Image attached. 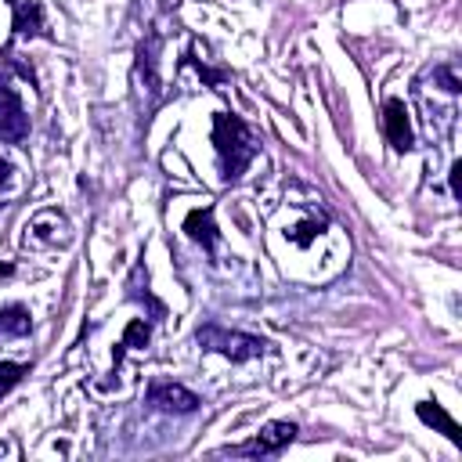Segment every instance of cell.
Instances as JSON below:
<instances>
[{
    "instance_id": "obj_1",
    "label": "cell",
    "mask_w": 462,
    "mask_h": 462,
    "mask_svg": "<svg viewBox=\"0 0 462 462\" xmlns=\"http://www.w3.org/2000/svg\"><path fill=\"white\" fill-rule=\"evenodd\" d=\"M213 145H217V166H220V181H239L250 163L261 152L257 134L231 112H217L213 116Z\"/></svg>"
},
{
    "instance_id": "obj_2",
    "label": "cell",
    "mask_w": 462,
    "mask_h": 462,
    "mask_svg": "<svg viewBox=\"0 0 462 462\" xmlns=\"http://www.w3.org/2000/svg\"><path fill=\"white\" fill-rule=\"evenodd\" d=\"M195 343H199L202 351L224 354L227 361H235V365L261 358L264 347H268L261 336H250V333H227V329H220V325H202V329L195 333Z\"/></svg>"
},
{
    "instance_id": "obj_3",
    "label": "cell",
    "mask_w": 462,
    "mask_h": 462,
    "mask_svg": "<svg viewBox=\"0 0 462 462\" xmlns=\"http://www.w3.org/2000/svg\"><path fill=\"white\" fill-rule=\"evenodd\" d=\"M30 138V116L22 109V98L15 87L0 84V141L22 145Z\"/></svg>"
},
{
    "instance_id": "obj_4",
    "label": "cell",
    "mask_w": 462,
    "mask_h": 462,
    "mask_svg": "<svg viewBox=\"0 0 462 462\" xmlns=\"http://www.w3.org/2000/svg\"><path fill=\"white\" fill-rule=\"evenodd\" d=\"M297 433H300V426L289 422V419L268 422L253 440H246V444H239V448H227V451H231V455H279V451H286V448L297 440Z\"/></svg>"
},
{
    "instance_id": "obj_5",
    "label": "cell",
    "mask_w": 462,
    "mask_h": 462,
    "mask_svg": "<svg viewBox=\"0 0 462 462\" xmlns=\"http://www.w3.org/2000/svg\"><path fill=\"white\" fill-rule=\"evenodd\" d=\"M383 134L390 141L394 152H412L415 148V134H412V120L401 98H386L383 102Z\"/></svg>"
},
{
    "instance_id": "obj_6",
    "label": "cell",
    "mask_w": 462,
    "mask_h": 462,
    "mask_svg": "<svg viewBox=\"0 0 462 462\" xmlns=\"http://www.w3.org/2000/svg\"><path fill=\"white\" fill-rule=\"evenodd\" d=\"M152 408H159V412H170V415H191L202 401L188 390V386H181V383H152L148 386V397H145Z\"/></svg>"
},
{
    "instance_id": "obj_7",
    "label": "cell",
    "mask_w": 462,
    "mask_h": 462,
    "mask_svg": "<svg viewBox=\"0 0 462 462\" xmlns=\"http://www.w3.org/2000/svg\"><path fill=\"white\" fill-rule=\"evenodd\" d=\"M66 239H69V224H66V217L58 209H44V213H37L30 220V235H26L30 246L48 250V246H58Z\"/></svg>"
},
{
    "instance_id": "obj_8",
    "label": "cell",
    "mask_w": 462,
    "mask_h": 462,
    "mask_svg": "<svg viewBox=\"0 0 462 462\" xmlns=\"http://www.w3.org/2000/svg\"><path fill=\"white\" fill-rule=\"evenodd\" d=\"M184 235L191 243H199L206 253H213L217 246V224H213V206H199L184 217Z\"/></svg>"
},
{
    "instance_id": "obj_9",
    "label": "cell",
    "mask_w": 462,
    "mask_h": 462,
    "mask_svg": "<svg viewBox=\"0 0 462 462\" xmlns=\"http://www.w3.org/2000/svg\"><path fill=\"white\" fill-rule=\"evenodd\" d=\"M159 40L148 37L145 44H138V80H145L148 94H159Z\"/></svg>"
},
{
    "instance_id": "obj_10",
    "label": "cell",
    "mask_w": 462,
    "mask_h": 462,
    "mask_svg": "<svg viewBox=\"0 0 462 462\" xmlns=\"http://www.w3.org/2000/svg\"><path fill=\"white\" fill-rule=\"evenodd\" d=\"M148 340H152L148 322H145V318H130V322H127V329H123L120 347L112 351V369H120V365H123V354H127V351H145V347H148Z\"/></svg>"
},
{
    "instance_id": "obj_11",
    "label": "cell",
    "mask_w": 462,
    "mask_h": 462,
    "mask_svg": "<svg viewBox=\"0 0 462 462\" xmlns=\"http://www.w3.org/2000/svg\"><path fill=\"white\" fill-rule=\"evenodd\" d=\"M415 415H419L426 426H437V430H440V433H444L451 444H462L458 422H455V419H451V415H448V412H444L437 401H419V404H415Z\"/></svg>"
},
{
    "instance_id": "obj_12",
    "label": "cell",
    "mask_w": 462,
    "mask_h": 462,
    "mask_svg": "<svg viewBox=\"0 0 462 462\" xmlns=\"http://www.w3.org/2000/svg\"><path fill=\"white\" fill-rule=\"evenodd\" d=\"M15 33L19 37H40L44 33V8L40 4H26V0H15Z\"/></svg>"
},
{
    "instance_id": "obj_13",
    "label": "cell",
    "mask_w": 462,
    "mask_h": 462,
    "mask_svg": "<svg viewBox=\"0 0 462 462\" xmlns=\"http://www.w3.org/2000/svg\"><path fill=\"white\" fill-rule=\"evenodd\" d=\"M33 329V318L22 304H12V307H0V336H26Z\"/></svg>"
},
{
    "instance_id": "obj_14",
    "label": "cell",
    "mask_w": 462,
    "mask_h": 462,
    "mask_svg": "<svg viewBox=\"0 0 462 462\" xmlns=\"http://www.w3.org/2000/svg\"><path fill=\"white\" fill-rule=\"evenodd\" d=\"M26 376H30V365H19V361H0V397L12 394Z\"/></svg>"
},
{
    "instance_id": "obj_15",
    "label": "cell",
    "mask_w": 462,
    "mask_h": 462,
    "mask_svg": "<svg viewBox=\"0 0 462 462\" xmlns=\"http://www.w3.org/2000/svg\"><path fill=\"white\" fill-rule=\"evenodd\" d=\"M322 220H304V224H297L293 231H286L289 235V243H297V246H311L315 243V235H322Z\"/></svg>"
},
{
    "instance_id": "obj_16",
    "label": "cell",
    "mask_w": 462,
    "mask_h": 462,
    "mask_svg": "<svg viewBox=\"0 0 462 462\" xmlns=\"http://www.w3.org/2000/svg\"><path fill=\"white\" fill-rule=\"evenodd\" d=\"M448 181H451V195H455V199H462V163H458V159L451 163V173H448Z\"/></svg>"
},
{
    "instance_id": "obj_17",
    "label": "cell",
    "mask_w": 462,
    "mask_h": 462,
    "mask_svg": "<svg viewBox=\"0 0 462 462\" xmlns=\"http://www.w3.org/2000/svg\"><path fill=\"white\" fill-rule=\"evenodd\" d=\"M8 177H12V163H8V159H0V184H4Z\"/></svg>"
},
{
    "instance_id": "obj_18",
    "label": "cell",
    "mask_w": 462,
    "mask_h": 462,
    "mask_svg": "<svg viewBox=\"0 0 462 462\" xmlns=\"http://www.w3.org/2000/svg\"><path fill=\"white\" fill-rule=\"evenodd\" d=\"M12 271H15V268H12V264H0V279H8V275H12Z\"/></svg>"
}]
</instances>
